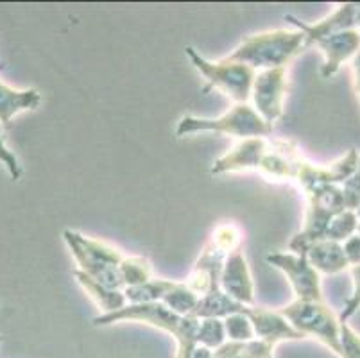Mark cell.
Returning a JSON list of instances; mask_svg holds the SVG:
<instances>
[{"label":"cell","mask_w":360,"mask_h":358,"mask_svg":"<svg viewBox=\"0 0 360 358\" xmlns=\"http://www.w3.org/2000/svg\"><path fill=\"white\" fill-rule=\"evenodd\" d=\"M120 321H139V323L149 324V326H155L172 335L178 343L176 358H192L194 350L198 347V330L201 319L194 315L176 314L160 301L126 305L124 308L111 312V314L97 315L91 323L94 326H108V324H115Z\"/></svg>","instance_id":"1"},{"label":"cell","mask_w":360,"mask_h":358,"mask_svg":"<svg viewBox=\"0 0 360 358\" xmlns=\"http://www.w3.org/2000/svg\"><path fill=\"white\" fill-rule=\"evenodd\" d=\"M305 51V36L294 29H274L258 32L242 39L235 51L226 56V61L244 63L253 70L287 67L290 59Z\"/></svg>","instance_id":"2"},{"label":"cell","mask_w":360,"mask_h":358,"mask_svg":"<svg viewBox=\"0 0 360 358\" xmlns=\"http://www.w3.org/2000/svg\"><path fill=\"white\" fill-rule=\"evenodd\" d=\"M63 238L81 272L108 288H115V290L126 288L122 278V262L126 256L119 249L88 238L83 233L74 229H65Z\"/></svg>","instance_id":"3"},{"label":"cell","mask_w":360,"mask_h":358,"mask_svg":"<svg viewBox=\"0 0 360 358\" xmlns=\"http://www.w3.org/2000/svg\"><path fill=\"white\" fill-rule=\"evenodd\" d=\"M237 248H240V231L237 226L233 222L219 224L199 255L191 276L186 278V287L199 298L217 290L226 258Z\"/></svg>","instance_id":"4"},{"label":"cell","mask_w":360,"mask_h":358,"mask_svg":"<svg viewBox=\"0 0 360 358\" xmlns=\"http://www.w3.org/2000/svg\"><path fill=\"white\" fill-rule=\"evenodd\" d=\"M185 54L198 68L199 74L206 79V84L202 87L205 94L217 88L235 104H248L257 70L244 63L226 61L224 58L221 61H208L194 47H185Z\"/></svg>","instance_id":"5"},{"label":"cell","mask_w":360,"mask_h":358,"mask_svg":"<svg viewBox=\"0 0 360 358\" xmlns=\"http://www.w3.org/2000/svg\"><path fill=\"white\" fill-rule=\"evenodd\" d=\"M201 131H214V133L230 134L245 138H265L273 133V127L253 110L250 104H235L233 108L226 111L217 118H201V117H183L176 127V136H186Z\"/></svg>","instance_id":"6"},{"label":"cell","mask_w":360,"mask_h":358,"mask_svg":"<svg viewBox=\"0 0 360 358\" xmlns=\"http://www.w3.org/2000/svg\"><path fill=\"white\" fill-rule=\"evenodd\" d=\"M309 210L305 215V226L290 241V252L305 256L307 249L319 241H325L326 229L335 215L346 210L345 197L339 185H325L307 192Z\"/></svg>","instance_id":"7"},{"label":"cell","mask_w":360,"mask_h":358,"mask_svg":"<svg viewBox=\"0 0 360 358\" xmlns=\"http://www.w3.org/2000/svg\"><path fill=\"white\" fill-rule=\"evenodd\" d=\"M280 314L290 323V326L300 331L303 337H316L330 347V351L342 358L340 350V323L332 308L323 301H292L283 307Z\"/></svg>","instance_id":"8"},{"label":"cell","mask_w":360,"mask_h":358,"mask_svg":"<svg viewBox=\"0 0 360 358\" xmlns=\"http://www.w3.org/2000/svg\"><path fill=\"white\" fill-rule=\"evenodd\" d=\"M287 94V67L269 68L255 75L251 98L253 110L264 118V122L274 126L283 117V101Z\"/></svg>","instance_id":"9"},{"label":"cell","mask_w":360,"mask_h":358,"mask_svg":"<svg viewBox=\"0 0 360 358\" xmlns=\"http://www.w3.org/2000/svg\"><path fill=\"white\" fill-rule=\"evenodd\" d=\"M267 262L287 276L300 301H323L319 272L309 264L305 256L294 252H271Z\"/></svg>","instance_id":"10"},{"label":"cell","mask_w":360,"mask_h":358,"mask_svg":"<svg viewBox=\"0 0 360 358\" xmlns=\"http://www.w3.org/2000/svg\"><path fill=\"white\" fill-rule=\"evenodd\" d=\"M219 288L237 303L255 307V283L250 265L240 248L233 249L224 262Z\"/></svg>","instance_id":"11"},{"label":"cell","mask_w":360,"mask_h":358,"mask_svg":"<svg viewBox=\"0 0 360 358\" xmlns=\"http://www.w3.org/2000/svg\"><path fill=\"white\" fill-rule=\"evenodd\" d=\"M356 8L359 4H339L332 15L323 18L317 24L309 25L303 24L296 16L285 15V22L292 24L297 31L303 32L305 36V49L312 47L319 39H325L335 32L346 31V29H355L356 24Z\"/></svg>","instance_id":"12"},{"label":"cell","mask_w":360,"mask_h":358,"mask_svg":"<svg viewBox=\"0 0 360 358\" xmlns=\"http://www.w3.org/2000/svg\"><path fill=\"white\" fill-rule=\"evenodd\" d=\"M314 45L325 54V65L321 67V75L330 79L339 72L340 65L359 54L360 32L356 29H346L325 39H319Z\"/></svg>","instance_id":"13"},{"label":"cell","mask_w":360,"mask_h":358,"mask_svg":"<svg viewBox=\"0 0 360 358\" xmlns=\"http://www.w3.org/2000/svg\"><path fill=\"white\" fill-rule=\"evenodd\" d=\"M245 315H248V319H250L251 326H253L255 337H258V340H262V343L276 346L278 343H283V340L305 339L300 331H296L290 326L289 321L280 312L251 307Z\"/></svg>","instance_id":"14"},{"label":"cell","mask_w":360,"mask_h":358,"mask_svg":"<svg viewBox=\"0 0 360 358\" xmlns=\"http://www.w3.org/2000/svg\"><path fill=\"white\" fill-rule=\"evenodd\" d=\"M309 264L323 274H339L349 267L342 244L332 241H319L310 245L305 252Z\"/></svg>","instance_id":"15"},{"label":"cell","mask_w":360,"mask_h":358,"mask_svg":"<svg viewBox=\"0 0 360 358\" xmlns=\"http://www.w3.org/2000/svg\"><path fill=\"white\" fill-rule=\"evenodd\" d=\"M41 103L40 91L34 88L16 90L0 81V124L8 126L13 117L24 111L36 110Z\"/></svg>","instance_id":"16"},{"label":"cell","mask_w":360,"mask_h":358,"mask_svg":"<svg viewBox=\"0 0 360 358\" xmlns=\"http://www.w3.org/2000/svg\"><path fill=\"white\" fill-rule=\"evenodd\" d=\"M250 308L251 307L237 303L230 295H226L221 288H217V290L199 298L198 307L192 315L198 319H224L231 314H248Z\"/></svg>","instance_id":"17"},{"label":"cell","mask_w":360,"mask_h":358,"mask_svg":"<svg viewBox=\"0 0 360 358\" xmlns=\"http://www.w3.org/2000/svg\"><path fill=\"white\" fill-rule=\"evenodd\" d=\"M74 278L83 287V290L90 295L91 300L96 301V305L103 310V314H111V312L120 310V308H124L127 305L126 295H124L122 290L108 288L104 285L97 283L96 280H91L90 276L81 272L79 269L74 271Z\"/></svg>","instance_id":"18"},{"label":"cell","mask_w":360,"mask_h":358,"mask_svg":"<svg viewBox=\"0 0 360 358\" xmlns=\"http://www.w3.org/2000/svg\"><path fill=\"white\" fill-rule=\"evenodd\" d=\"M212 358H274V346L255 339L250 343H224Z\"/></svg>","instance_id":"19"},{"label":"cell","mask_w":360,"mask_h":358,"mask_svg":"<svg viewBox=\"0 0 360 358\" xmlns=\"http://www.w3.org/2000/svg\"><path fill=\"white\" fill-rule=\"evenodd\" d=\"M174 281L172 280H162V278H153V280L146 281L142 285H135V287L124 288V295H126L127 305H140V303H156L162 301L163 295L167 294Z\"/></svg>","instance_id":"20"},{"label":"cell","mask_w":360,"mask_h":358,"mask_svg":"<svg viewBox=\"0 0 360 358\" xmlns=\"http://www.w3.org/2000/svg\"><path fill=\"white\" fill-rule=\"evenodd\" d=\"M199 295L195 294L194 290L186 287V283H179V281H174L172 287L167 290V294L163 295L160 303L165 305L167 308H170L172 312L179 315H192L194 314L195 307H198Z\"/></svg>","instance_id":"21"},{"label":"cell","mask_w":360,"mask_h":358,"mask_svg":"<svg viewBox=\"0 0 360 358\" xmlns=\"http://www.w3.org/2000/svg\"><path fill=\"white\" fill-rule=\"evenodd\" d=\"M122 278L126 288L146 283L153 280V265L143 256H126L122 262Z\"/></svg>","instance_id":"22"},{"label":"cell","mask_w":360,"mask_h":358,"mask_svg":"<svg viewBox=\"0 0 360 358\" xmlns=\"http://www.w3.org/2000/svg\"><path fill=\"white\" fill-rule=\"evenodd\" d=\"M356 228H359V217H356V213L352 212V210H345V212L332 219L328 229H326L325 241L345 244L349 236L355 235Z\"/></svg>","instance_id":"23"},{"label":"cell","mask_w":360,"mask_h":358,"mask_svg":"<svg viewBox=\"0 0 360 358\" xmlns=\"http://www.w3.org/2000/svg\"><path fill=\"white\" fill-rule=\"evenodd\" d=\"M226 343V331L222 319H201L198 330V346L215 351Z\"/></svg>","instance_id":"24"},{"label":"cell","mask_w":360,"mask_h":358,"mask_svg":"<svg viewBox=\"0 0 360 358\" xmlns=\"http://www.w3.org/2000/svg\"><path fill=\"white\" fill-rule=\"evenodd\" d=\"M222 323H224L226 339H230L231 343H250V340L257 339L253 326L245 314H231L224 317Z\"/></svg>","instance_id":"25"},{"label":"cell","mask_w":360,"mask_h":358,"mask_svg":"<svg viewBox=\"0 0 360 358\" xmlns=\"http://www.w3.org/2000/svg\"><path fill=\"white\" fill-rule=\"evenodd\" d=\"M342 190V197H345V206L346 210L355 212L360 206V156H359V165H356L355 172L342 183L340 186Z\"/></svg>","instance_id":"26"},{"label":"cell","mask_w":360,"mask_h":358,"mask_svg":"<svg viewBox=\"0 0 360 358\" xmlns=\"http://www.w3.org/2000/svg\"><path fill=\"white\" fill-rule=\"evenodd\" d=\"M342 358H360V335L348 323H340Z\"/></svg>","instance_id":"27"},{"label":"cell","mask_w":360,"mask_h":358,"mask_svg":"<svg viewBox=\"0 0 360 358\" xmlns=\"http://www.w3.org/2000/svg\"><path fill=\"white\" fill-rule=\"evenodd\" d=\"M353 276V294L345 305V310L339 315V323H348V319L360 308V265L352 267Z\"/></svg>","instance_id":"28"},{"label":"cell","mask_w":360,"mask_h":358,"mask_svg":"<svg viewBox=\"0 0 360 358\" xmlns=\"http://www.w3.org/2000/svg\"><path fill=\"white\" fill-rule=\"evenodd\" d=\"M0 162H2V165H4L6 169H8L13 181H18V179H20L22 177L20 162H18V158L15 156V153H11V151L8 149V146H6L2 127H0Z\"/></svg>","instance_id":"29"},{"label":"cell","mask_w":360,"mask_h":358,"mask_svg":"<svg viewBox=\"0 0 360 358\" xmlns=\"http://www.w3.org/2000/svg\"><path fill=\"white\" fill-rule=\"evenodd\" d=\"M342 249H345V256L348 260V265L352 267H356L360 265V235L355 233L353 236H349L348 241L342 244Z\"/></svg>","instance_id":"30"},{"label":"cell","mask_w":360,"mask_h":358,"mask_svg":"<svg viewBox=\"0 0 360 358\" xmlns=\"http://www.w3.org/2000/svg\"><path fill=\"white\" fill-rule=\"evenodd\" d=\"M353 74H355V88L356 94L360 95V51L359 54L353 58Z\"/></svg>","instance_id":"31"},{"label":"cell","mask_w":360,"mask_h":358,"mask_svg":"<svg viewBox=\"0 0 360 358\" xmlns=\"http://www.w3.org/2000/svg\"><path fill=\"white\" fill-rule=\"evenodd\" d=\"M355 25H359V32H360V4H359V8H356V24Z\"/></svg>","instance_id":"32"},{"label":"cell","mask_w":360,"mask_h":358,"mask_svg":"<svg viewBox=\"0 0 360 358\" xmlns=\"http://www.w3.org/2000/svg\"><path fill=\"white\" fill-rule=\"evenodd\" d=\"M355 213H356V217H359V221H360V206L355 210Z\"/></svg>","instance_id":"33"},{"label":"cell","mask_w":360,"mask_h":358,"mask_svg":"<svg viewBox=\"0 0 360 358\" xmlns=\"http://www.w3.org/2000/svg\"><path fill=\"white\" fill-rule=\"evenodd\" d=\"M356 233H359V235H360V222H359V228H356Z\"/></svg>","instance_id":"34"},{"label":"cell","mask_w":360,"mask_h":358,"mask_svg":"<svg viewBox=\"0 0 360 358\" xmlns=\"http://www.w3.org/2000/svg\"><path fill=\"white\" fill-rule=\"evenodd\" d=\"M0 343H2V337H0Z\"/></svg>","instance_id":"35"}]
</instances>
